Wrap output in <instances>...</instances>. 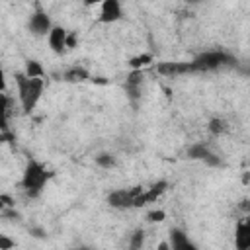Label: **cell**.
Returning a JSON list of instances; mask_svg holds the SVG:
<instances>
[{
  "mask_svg": "<svg viewBox=\"0 0 250 250\" xmlns=\"http://www.w3.org/2000/svg\"><path fill=\"white\" fill-rule=\"evenodd\" d=\"M16 82H18V92H20V102L23 111L25 113L33 111L43 94V86H45L43 78H27L23 72H18Z\"/></svg>",
  "mask_w": 250,
  "mask_h": 250,
  "instance_id": "cell-1",
  "label": "cell"
},
{
  "mask_svg": "<svg viewBox=\"0 0 250 250\" xmlns=\"http://www.w3.org/2000/svg\"><path fill=\"white\" fill-rule=\"evenodd\" d=\"M47 180H49V174H47V170H45L43 164H39L37 160H29L25 164L21 186H23V189H25V193L29 197H37L39 191L45 188Z\"/></svg>",
  "mask_w": 250,
  "mask_h": 250,
  "instance_id": "cell-2",
  "label": "cell"
},
{
  "mask_svg": "<svg viewBox=\"0 0 250 250\" xmlns=\"http://www.w3.org/2000/svg\"><path fill=\"white\" fill-rule=\"evenodd\" d=\"M193 62L199 66L201 72H205V70H215L221 66H232V64H236V59L219 49V51H205V53L197 55L193 59Z\"/></svg>",
  "mask_w": 250,
  "mask_h": 250,
  "instance_id": "cell-3",
  "label": "cell"
},
{
  "mask_svg": "<svg viewBox=\"0 0 250 250\" xmlns=\"http://www.w3.org/2000/svg\"><path fill=\"white\" fill-rule=\"evenodd\" d=\"M145 189L143 186H135L131 189H115L107 195V203L115 209H131L133 207V199L137 195H141Z\"/></svg>",
  "mask_w": 250,
  "mask_h": 250,
  "instance_id": "cell-4",
  "label": "cell"
},
{
  "mask_svg": "<svg viewBox=\"0 0 250 250\" xmlns=\"http://www.w3.org/2000/svg\"><path fill=\"white\" fill-rule=\"evenodd\" d=\"M156 70L164 76H180V74H188V72H201L199 66L189 61V62H160L156 66Z\"/></svg>",
  "mask_w": 250,
  "mask_h": 250,
  "instance_id": "cell-5",
  "label": "cell"
},
{
  "mask_svg": "<svg viewBox=\"0 0 250 250\" xmlns=\"http://www.w3.org/2000/svg\"><path fill=\"white\" fill-rule=\"evenodd\" d=\"M29 29L35 33V35H47L51 29H53V23H51V18L37 8V12L31 14L29 18Z\"/></svg>",
  "mask_w": 250,
  "mask_h": 250,
  "instance_id": "cell-6",
  "label": "cell"
},
{
  "mask_svg": "<svg viewBox=\"0 0 250 250\" xmlns=\"http://www.w3.org/2000/svg\"><path fill=\"white\" fill-rule=\"evenodd\" d=\"M119 18H121V4L117 0H105V2H102L98 21H102V23H113Z\"/></svg>",
  "mask_w": 250,
  "mask_h": 250,
  "instance_id": "cell-7",
  "label": "cell"
},
{
  "mask_svg": "<svg viewBox=\"0 0 250 250\" xmlns=\"http://www.w3.org/2000/svg\"><path fill=\"white\" fill-rule=\"evenodd\" d=\"M141 84H143V72L141 70H133L127 78H125V90L129 94V100L133 104L139 102L141 98Z\"/></svg>",
  "mask_w": 250,
  "mask_h": 250,
  "instance_id": "cell-8",
  "label": "cell"
},
{
  "mask_svg": "<svg viewBox=\"0 0 250 250\" xmlns=\"http://www.w3.org/2000/svg\"><path fill=\"white\" fill-rule=\"evenodd\" d=\"M170 250H197L195 244L188 238V234L180 229H172L170 230V240H168Z\"/></svg>",
  "mask_w": 250,
  "mask_h": 250,
  "instance_id": "cell-9",
  "label": "cell"
},
{
  "mask_svg": "<svg viewBox=\"0 0 250 250\" xmlns=\"http://www.w3.org/2000/svg\"><path fill=\"white\" fill-rule=\"evenodd\" d=\"M234 244L238 250H248L250 248V221L248 219H242L238 225H236V230H234Z\"/></svg>",
  "mask_w": 250,
  "mask_h": 250,
  "instance_id": "cell-10",
  "label": "cell"
},
{
  "mask_svg": "<svg viewBox=\"0 0 250 250\" xmlns=\"http://www.w3.org/2000/svg\"><path fill=\"white\" fill-rule=\"evenodd\" d=\"M66 35H68V31H66L64 27H61V25H53V29L49 31V47H51L57 55H61V53L66 49V47H64Z\"/></svg>",
  "mask_w": 250,
  "mask_h": 250,
  "instance_id": "cell-11",
  "label": "cell"
},
{
  "mask_svg": "<svg viewBox=\"0 0 250 250\" xmlns=\"http://www.w3.org/2000/svg\"><path fill=\"white\" fill-rule=\"evenodd\" d=\"M166 189H168V182H166V180H160V182L152 184V186L145 191V203H152V201H156Z\"/></svg>",
  "mask_w": 250,
  "mask_h": 250,
  "instance_id": "cell-12",
  "label": "cell"
},
{
  "mask_svg": "<svg viewBox=\"0 0 250 250\" xmlns=\"http://www.w3.org/2000/svg\"><path fill=\"white\" fill-rule=\"evenodd\" d=\"M213 152L209 150V146L207 145H203V143H197V145H191L189 148H188V156L189 158H193V160H207L209 156H211Z\"/></svg>",
  "mask_w": 250,
  "mask_h": 250,
  "instance_id": "cell-13",
  "label": "cell"
},
{
  "mask_svg": "<svg viewBox=\"0 0 250 250\" xmlns=\"http://www.w3.org/2000/svg\"><path fill=\"white\" fill-rule=\"evenodd\" d=\"M88 78H90V74H88V70L82 68V66L68 68V70L62 74V80H66V82H84V80H88Z\"/></svg>",
  "mask_w": 250,
  "mask_h": 250,
  "instance_id": "cell-14",
  "label": "cell"
},
{
  "mask_svg": "<svg viewBox=\"0 0 250 250\" xmlns=\"http://www.w3.org/2000/svg\"><path fill=\"white\" fill-rule=\"evenodd\" d=\"M8 109H10V98L2 92L0 94V131H8Z\"/></svg>",
  "mask_w": 250,
  "mask_h": 250,
  "instance_id": "cell-15",
  "label": "cell"
},
{
  "mask_svg": "<svg viewBox=\"0 0 250 250\" xmlns=\"http://www.w3.org/2000/svg\"><path fill=\"white\" fill-rule=\"evenodd\" d=\"M150 62H152V55H150V53H143V55L133 57V59L129 61V66H131L133 70H141L143 66H146V64H150Z\"/></svg>",
  "mask_w": 250,
  "mask_h": 250,
  "instance_id": "cell-16",
  "label": "cell"
},
{
  "mask_svg": "<svg viewBox=\"0 0 250 250\" xmlns=\"http://www.w3.org/2000/svg\"><path fill=\"white\" fill-rule=\"evenodd\" d=\"M23 74H25L27 78H41V76H43V66H41V62H37V61H27Z\"/></svg>",
  "mask_w": 250,
  "mask_h": 250,
  "instance_id": "cell-17",
  "label": "cell"
},
{
  "mask_svg": "<svg viewBox=\"0 0 250 250\" xmlns=\"http://www.w3.org/2000/svg\"><path fill=\"white\" fill-rule=\"evenodd\" d=\"M209 131H211V135H223L227 129H229V125H227V121L225 119H221V117H213L211 121H209Z\"/></svg>",
  "mask_w": 250,
  "mask_h": 250,
  "instance_id": "cell-18",
  "label": "cell"
},
{
  "mask_svg": "<svg viewBox=\"0 0 250 250\" xmlns=\"http://www.w3.org/2000/svg\"><path fill=\"white\" fill-rule=\"evenodd\" d=\"M145 244V230L143 229H137L133 234H131V242H129V250H141Z\"/></svg>",
  "mask_w": 250,
  "mask_h": 250,
  "instance_id": "cell-19",
  "label": "cell"
},
{
  "mask_svg": "<svg viewBox=\"0 0 250 250\" xmlns=\"http://www.w3.org/2000/svg\"><path fill=\"white\" fill-rule=\"evenodd\" d=\"M96 164L100 168H113L115 166V156L109 154V152H102V154L96 156Z\"/></svg>",
  "mask_w": 250,
  "mask_h": 250,
  "instance_id": "cell-20",
  "label": "cell"
},
{
  "mask_svg": "<svg viewBox=\"0 0 250 250\" xmlns=\"http://www.w3.org/2000/svg\"><path fill=\"white\" fill-rule=\"evenodd\" d=\"M164 217H166V213L160 211V209H152V211L146 213V219H148L150 223H160V221H164Z\"/></svg>",
  "mask_w": 250,
  "mask_h": 250,
  "instance_id": "cell-21",
  "label": "cell"
},
{
  "mask_svg": "<svg viewBox=\"0 0 250 250\" xmlns=\"http://www.w3.org/2000/svg\"><path fill=\"white\" fill-rule=\"evenodd\" d=\"M16 246V240H12L10 236L0 234V250H12Z\"/></svg>",
  "mask_w": 250,
  "mask_h": 250,
  "instance_id": "cell-22",
  "label": "cell"
},
{
  "mask_svg": "<svg viewBox=\"0 0 250 250\" xmlns=\"http://www.w3.org/2000/svg\"><path fill=\"white\" fill-rule=\"evenodd\" d=\"M76 45V33H68L66 35V41H64V47L66 49H72Z\"/></svg>",
  "mask_w": 250,
  "mask_h": 250,
  "instance_id": "cell-23",
  "label": "cell"
},
{
  "mask_svg": "<svg viewBox=\"0 0 250 250\" xmlns=\"http://www.w3.org/2000/svg\"><path fill=\"white\" fill-rule=\"evenodd\" d=\"M2 92H6V74H4V70L0 66V94Z\"/></svg>",
  "mask_w": 250,
  "mask_h": 250,
  "instance_id": "cell-24",
  "label": "cell"
},
{
  "mask_svg": "<svg viewBox=\"0 0 250 250\" xmlns=\"http://www.w3.org/2000/svg\"><path fill=\"white\" fill-rule=\"evenodd\" d=\"M0 199H2V203H4L6 207H12V205H14V199H12L10 195H0Z\"/></svg>",
  "mask_w": 250,
  "mask_h": 250,
  "instance_id": "cell-25",
  "label": "cell"
},
{
  "mask_svg": "<svg viewBox=\"0 0 250 250\" xmlns=\"http://www.w3.org/2000/svg\"><path fill=\"white\" fill-rule=\"evenodd\" d=\"M31 234L37 236V238H43V236H45V232H43L41 229H31Z\"/></svg>",
  "mask_w": 250,
  "mask_h": 250,
  "instance_id": "cell-26",
  "label": "cell"
},
{
  "mask_svg": "<svg viewBox=\"0 0 250 250\" xmlns=\"http://www.w3.org/2000/svg\"><path fill=\"white\" fill-rule=\"evenodd\" d=\"M158 250H170L168 242H160V244H158Z\"/></svg>",
  "mask_w": 250,
  "mask_h": 250,
  "instance_id": "cell-27",
  "label": "cell"
},
{
  "mask_svg": "<svg viewBox=\"0 0 250 250\" xmlns=\"http://www.w3.org/2000/svg\"><path fill=\"white\" fill-rule=\"evenodd\" d=\"M94 82H98V84H107V80H104V78H92Z\"/></svg>",
  "mask_w": 250,
  "mask_h": 250,
  "instance_id": "cell-28",
  "label": "cell"
},
{
  "mask_svg": "<svg viewBox=\"0 0 250 250\" xmlns=\"http://www.w3.org/2000/svg\"><path fill=\"white\" fill-rule=\"evenodd\" d=\"M74 250H92V248H88V246H78V248H74Z\"/></svg>",
  "mask_w": 250,
  "mask_h": 250,
  "instance_id": "cell-29",
  "label": "cell"
},
{
  "mask_svg": "<svg viewBox=\"0 0 250 250\" xmlns=\"http://www.w3.org/2000/svg\"><path fill=\"white\" fill-rule=\"evenodd\" d=\"M4 207H6V205H4V203H2V199H0V211H2Z\"/></svg>",
  "mask_w": 250,
  "mask_h": 250,
  "instance_id": "cell-30",
  "label": "cell"
}]
</instances>
